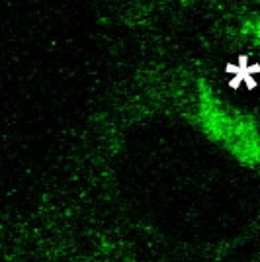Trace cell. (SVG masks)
I'll list each match as a JSON object with an SVG mask.
<instances>
[{"instance_id":"obj_1","label":"cell","mask_w":260,"mask_h":262,"mask_svg":"<svg viewBox=\"0 0 260 262\" xmlns=\"http://www.w3.org/2000/svg\"><path fill=\"white\" fill-rule=\"evenodd\" d=\"M198 118L209 139L225 147L239 163L260 168V131L249 118L219 102L206 82L198 90Z\"/></svg>"},{"instance_id":"obj_2","label":"cell","mask_w":260,"mask_h":262,"mask_svg":"<svg viewBox=\"0 0 260 262\" xmlns=\"http://www.w3.org/2000/svg\"><path fill=\"white\" fill-rule=\"evenodd\" d=\"M243 32L249 33L250 37L260 45V16L258 18H254V20H249V22H245L243 26Z\"/></svg>"}]
</instances>
